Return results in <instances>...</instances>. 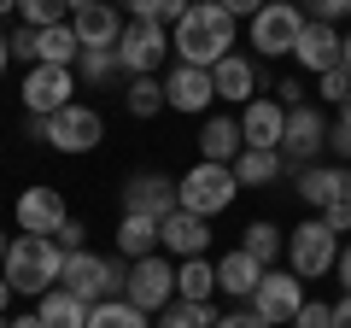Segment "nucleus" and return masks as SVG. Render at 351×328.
Listing matches in <instances>:
<instances>
[{
	"label": "nucleus",
	"instance_id": "47",
	"mask_svg": "<svg viewBox=\"0 0 351 328\" xmlns=\"http://www.w3.org/2000/svg\"><path fill=\"white\" fill-rule=\"evenodd\" d=\"M24 135L29 141H47V117H24Z\"/></svg>",
	"mask_w": 351,
	"mask_h": 328
},
{
	"label": "nucleus",
	"instance_id": "3",
	"mask_svg": "<svg viewBox=\"0 0 351 328\" xmlns=\"http://www.w3.org/2000/svg\"><path fill=\"white\" fill-rule=\"evenodd\" d=\"M240 200V182H234V170H228V164H193V170H182V176H176V205H182V211H193V217H205V223H211V217H223L228 205Z\"/></svg>",
	"mask_w": 351,
	"mask_h": 328
},
{
	"label": "nucleus",
	"instance_id": "60",
	"mask_svg": "<svg viewBox=\"0 0 351 328\" xmlns=\"http://www.w3.org/2000/svg\"><path fill=\"white\" fill-rule=\"evenodd\" d=\"M287 328H293V323H287Z\"/></svg>",
	"mask_w": 351,
	"mask_h": 328
},
{
	"label": "nucleus",
	"instance_id": "11",
	"mask_svg": "<svg viewBox=\"0 0 351 328\" xmlns=\"http://www.w3.org/2000/svg\"><path fill=\"white\" fill-rule=\"evenodd\" d=\"M246 305H252V311H258L269 328H287L293 316H299V305H304V281L293 276V270H263L258 293H252Z\"/></svg>",
	"mask_w": 351,
	"mask_h": 328
},
{
	"label": "nucleus",
	"instance_id": "49",
	"mask_svg": "<svg viewBox=\"0 0 351 328\" xmlns=\"http://www.w3.org/2000/svg\"><path fill=\"white\" fill-rule=\"evenodd\" d=\"M6 328H41V316L29 311V316H18V323H6Z\"/></svg>",
	"mask_w": 351,
	"mask_h": 328
},
{
	"label": "nucleus",
	"instance_id": "39",
	"mask_svg": "<svg viewBox=\"0 0 351 328\" xmlns=\"http://www.w3.org/2000/svg\"><path fill=\"white\" fill-rule=\"evenodd\" d=\"M293 328H334V305L304 299V305H299V316H293Z\"/></svg>",
	"mask_w": 351,
	"mask_h": 328
},
{
	"label": "nucleus",
	"instance_id": "43",
	"mask_svg": "<svg viewBox=\"0 0 351 328\" xmlns=\"http://www.w3.org/2000/svg\"><path fill=\"white\" fill-rule=\"evenodd\" d=\"M316 217H322V223L334 229V235H351V205H346V200H339V205H328V211H316Z\"/></svg>",
	"mask_w": 351,
	"mask_h": 328
},
{
	"label": "nucleus",
	"instance_id": "4",
	"mask_svg": "<svg viewBox=\"0 0 351 328\" xmlns=\"http://www.w3.org/2000/svg\"><path fill=\"white\" fill-rule=\"evenodd\" d=\"M123 281H129V264L123 258H100V253H71L64 258V276L59 288L76 293L82 305H106V299H123Z\"/></svg>",
	"mask_w": 351,
	"mask_h": 328
},
{
	"label": "nucleus",
	"instance_id": "48",
	"mask_svg": "<svg viewBox=\"0 0 351 328\" xmlns=\"http://www.w3.org/2000/svg\"><path fill=\"white\" fill-rule=\"evenodd\" d=\"M334 328H351V293H346V299L334 305Z\"/></svg>",
	"mask_w": 351,
	"mask_h": 328
},
{
	"label": "nucleus",
	"instance_id": "40",
	"mask_svg": "<svg viewBox=\"0 0 351 328\" xmlns=\"http://www.w3.org/2000/svg\"><path fill=\"white\" fill-rule=\"evenodd\" d=\"M299 12L316 24H334V18H346V0H299Z\"/></svg>",
	"mask_w": 351,
	"mask_h": 328
},
{
	"label": "nucleus",
	"instance_id": "54",
	"mask_svg": "<svg viewBox=\"0 0 351 328\" xmlns=\"http://www.w3.org/2000/svg\"><path fill=\"white\" fill-rule=\"evenodd\" d=\"M6 246H12V235H6V229H0V264H6Z\"/></svg>",
	"mask_w": 351,
	"mask_h": 328
},
{
	"label": "nucleus",
	"instance_id": "30",
	"mask_svg": "<svg viewBox=\"0 0 351 328\" xmlns=\"http://www.w3.org/2000/svg\"><path fill=\"white\" fill-rule=\"evenodd\" d=\"M123 106H129V117H158L164 112V82L158 76H129Z\"/></svg>",
	"mask_w": 351,
	"mask_h": 328
},
{
	"label": "nucleus",
	"instance_id": "23",
	"mask_svg": "<svg viewBox=\"0 0 351 328\" xmlns=\"http://www.w3.org/2000/svg\"><path fill=\"white\" fill-rule=\"evenodd\" d=\"M258 281H263V264H258V258H246L240 246L217 258V288H223L228 299H252V293H258Z\"/></svg>",
	"mask_w": 351,
	"mask_h": 328
},
{
	"label": "nucleus",
	"instance_id": "29",
	"mask_svg": "<svg viewBox=\"0 0 351 328\" xmlns=\"http://www.w3.org/2000/svg\"><path fill=\"white\" fill-rule=\"evenodd\" d=\"M76 59H82V41H76L71 24H53L36 36V65H71L76 71Z\"/></svg>",
	"mask_w": 351,
	"mask_h": 328
},
{
	"label": "nucleus",
	"instance_id": "58",
	"mask_svg": "<svg viewBox=\"0 0 351 328\" xmlns=\"http://www.w3.org/2000/svg\"><path fill=\"white\" fill-rule=\"evenodd\" d=\"M293 6H299V0H293Z\"/></svg>",
	"mask_w": 351,
	"mask_h": 328
},
{
	"label": "nucleus",
	"instance_id": "32",
	"mask_svg": "<svg viewBox=\"0 0 351 328\" xmlns=\"http://www.w3.org/2000/svg\"><path fill=\"white\" fill-rule=\"evenodd\" d=\"M88 328H152V316L135 311L129 299H106V305H94V311H88Z\"/></svg>",
	"mask_w": 351,
	"mask_h": 328
},
{
	"label": "nucleus",
	"instance_id": "18",
	"mask_svg": "<svg viewBox=\"0 0 351 328\" xmlns=\"http://www.w3.org/2000/svg\"><path fill=\"white\" fill-rule=\"evenodd\" d=\"M293 182H299V200L311 205V211H328V205H339L346 200V188H351V170L346 164H304V170H293Z\"/></svg>",
	"mask_w": 351,
	"mask_h": 328
},
{
	"label": "nucleus",
	"instance_id": "27",
	"mask_svg": "<svg viewBox=\"0 0 351 328\" xmlns=\"http://www.w3.org/2000/svg\"><path fill=\"white\" fill-rule=\"evenodd\" d=\"M240 253L258 258L263 270H276V258L287 253V229H276L269 217H258V223H246V235H240Z\"/></svg>",
	"mask_w": 351,
	"mask_h": 328
},
{
	"label": "nucleus",
	"instance_id": "19",
	"mask_svg": "<svg viewBox=\"0 0 351 328\" xmlns=\"http://www.w3.org/2000/svg\"><path fill=\"white\" fill-rule=\"evenodd\" d=\"M71 30H76L82 47H117V36H123V6H112V0L71 6Z\"/></svg>",
	"mask_w": 351,
	"mask_h": 328
},
{
	"label": "nucleus",
	"instance_id": "1",
	"mask_svg": "<svg viewBox=\"0 0 351 328\" xmlns=\"http://www.w3.org/2000/svg\"><path fill=\"white\" fill-rule=\"evenodd\" d=\"M170 53H176L182 65L211 71L217 59H228V53H234V18H228L217 0H188V12L176 18Z\"/></svg>",
	"mask_w": 351,
	"mask_h": 328
},
{
	"label": "nucleus",
	"instance_id": "35",
	"mask_svg": "<svg viewBox=\"0 0 351 328\" xmlns=\"http://www.w3.org/2000/svg\"><path fill=\"white\" fill-rule=\"evenodd\" d=\"M18 18L29 30H53V24H71V0H18Z\"/></svg>",
	"mask_w": 351,
	"mask_h": 328
},
{
	"label": "nucleus",
	"instance_id": "13",
	"mask_svg": "<svg viewBox=\"0 0 351 328\" xmlns=\"http://www.w3.org/2000/svg\"><path fill=\"white\" fill-rule=\"evenodd\" d=\"M12 217H18V235H59V223L71 217V205H64V194H59V188L36 182V188L18 194Z\"/></svg>",
	"mask_w": 351,
	"mask_h": 328
},
{
	"label": "nucleus",
	"instance_id": "21",
	"mask_svg": "<svg viewBox=\"0 0 351 328\" xmlns=\"http://www.w3.org/2000/svg\"><path fill=\"white\" fill-rule=\"evenodd\" d=\"M293 59H299V71H311V76L334 71V65H339V30H334V24H316V18H304Z\"/></svg>",
	"mask_w": 351,
	"mask_h": 328
},
{
	"label": "nucleus",
	"instance_id": "31",
	"mask_svg": "<svg viewBox=\"0 0 351 328\" xmlns=\"http://www.w3.org/2000/svg\"><path fill=\"white\" fill-rule=\"evenodd\" d=\"M152 328H217V311L211 305H188V299H170L158 316H152Z\"/></svg>",
	"mask_w": 351,
	"mask_h": 328
},
{
	"label": "nucleus",
	"instance_id": "51",
	"mask_svg": "<svg viewBox=\"0 0 351 328\" xmlns=\"http://www.w3.org/2000/svg\"><path fill=\"white\" fill-rule=\"evenodd\" d=\"M6 305H12V281L0 276V311H6Z\"/></svg>",
	"mask_w": 351,
	"mask_h": 328
},
{
	"label": "nucleus",
	"instance_id": "24",
	"mask_svg": "<svg viewBox=\"0 0 351 328\" xmlns=\"http://www.w3.org/2000/svg\"><path fill=\"white\" fill-rule=\"evenodd\" d=\"M228 170H234L240 188H269V182L287 170V159H281V152H263V147H240V159L228 164Z\"/></svg>",
	"mask_w": 351,
	"mask_h": 328
},
{
	"label": "nucleus",
	"instance_id": "15",
	"mask_svg": "<svg viewBox=\"0 0 351 328\" xmlns=\"http://www.w3.org/2000/svg\"><path fill=\"white\" fill-rule=\"evenodd\" d=\"M123 211H129V217H152V223H164V217L176 211V176L135 170V176L123 182Z\"/></svg>",
	"mask_w": 351,
	"mask_h": 328
},
{
	"label": "nucleus",
	"instance_id": "52",
	"mask_svg": "<svg viewBox=\"0 0 351 328\" xmlns=\"http://www.w3.org/2000/svg\"><path fill=\"white\" fill-rule=\"evenodd\" d=\"M6 65H12V47H6V36H0V76H6Z\"/></svg>",
	"mask_w": 351,
	"mask_h": 328
},
{
	"label": "nucleus",
	"instance_id": "6",
	"mask_svg": "<svg viewBox=\"0 0 351 328\" xmlns=\"http://www.w3.org/2000/svg\"><path fill=\"white\" fill-rule=\"evenodd\" d=\"M164 59H170V30L123 18V36H117V65H123V76H158Z\"/></svg>",
	"mask_w": 351,
	"mask_h": 328
},
{
	"label": "nucleus",
	"instance_id": "12",
	"mask_svg": "<svg viewBox=\"0 0 351 328\" xmlns=\"http://www.w3.org/2000/svg\"><path fill=\"white\" fill-rule=\"evenodd\" d=\"M328 147V117L316 112L311 100L293 106L287 112V135H281V159H287V170H304V164H316V152Z\"/></svg>",
	"mask_w": 351,
	"mask_h": 328
},
{
	"label": "nucleus",
	"instance_id": "41",
	"mask_svg": "<svg viewBox=\"0 0 351 328\" xmlns=\"http://www.w3.org/2000/svg\"><path fill=\"white\" fill-rule=\"evenodd\" d=\"M276 106H281V112L304 106V82H299V76H281V82H276Z\"/></svg>",
	"mask_w": 351,
	"mask_h": 328
},
{
	"label": "nucleus",
	"instance_id": "38",
	"mask_svg": "<svg viewBox=\"0 0 351 328\" xmlns=\"http://www.w3.org/2000/svg\"><path fill=\"white\" fill-rule=\"evenodd\" d=\"M36 36H41V30H29V24H18L12 36H6V47H12V65H36Z\"/></svg>",
	"mask_w": 351,
	"mask_h": 328
},
{
	"label": "nucleus",
	"instance_id": "56",
	"mask_svg": "<svg viewBox=\"0 0 351 328\" xmlns=\"http://www.w3.org/2000/svg\"><path fill=\"white\" fill-rule=\"evenodd\" d=\"M346 18H351V0H346Z\"/></svg>",
	"mask_w": 351,
	"mask_h": 328
},
{
	"label": "nucleus",
	"instance_id": "25",
	"mask_svg": "<svg viewBox=\"0 0 351 328\" xmlns=\"http://www.w3.org/2000/svg\"><path fill=\"white\" fill-rule=\"evenodd\" d=\"M88 311H94V305H82L76 293H64V288H53V293L36 299L41 328H88Z\"/></svg>",
	"mask_w": 351,
	"mask_h": 328
},
{
	"label": "nucleus",
	"instance_id": "17",
	"mask_svg": "<svg viewBox=\"0 0 351 328\" xmlns=\"http://www.w3.org/2000/svg\"><path fill=\"white\" fill-rule=\"evenodd\" d=\"M240 135H246V147L281 152V135H287V112L276 106V94H258V100L240 106Z\"/></svg>",
	"mask_w": 351,
	"mask_h": 328
},
{
	"label": "nucleus",
	"instance_id": "44",
	"mask_svg": "<svg viewBox=\"0 0 351 328\" xmlns=\"http://www.w3.org/2000/svg\"><path fill=\"white\" fill-rule=\"evenodd\" d=\"M328 147L351 164V124H339V117H334V124H328Z\"/></svg>",
	"mask_w": 351,
	"mask_h": 328
},
{
	"label": "nucleus",
	"instance_id": "36",
	"mask_svg": "<svg viewBox=\"0 0 351 328\" xmlns=\"http://www.w3.org/2000/svg\"><path fill=\"white\" fill-rule=\"evenodd\" d=\"M346 94H351V71H346V65H334V71H322V76H316V100H346Z\"/></svg>",
	"mask_w": 351,
	"mask_h": 328
},
{
	"label": "nucleus",
	"instance_id": "2",
	"mask_svg": "<svg viewBox=\"0 0 351 328\" xmlns=\"http://www.w3.org/2000/svg\"><path fill=\"white\" fill-rule=\"evenodd\" d=\"M0 276L12 281V293H29V299H41V293L59 288V276H64V253L53 246V235H12Z\"/></svg>",
	"mask_w": 351,
	"mask_h": 328
},
{
	"label": "nucleus",
	"instance_id": "42",
	"mask_svg": "<svg viewBox=\"0 0 351 328\" xmlns=\"http://www.w3.org/2000/svg\"><path fill=\"white\" fill-rule=\"evenodd\" d=\"M217 328H269V323H263L252 305H240V311H223V316H217Z\"/></svg>",
	"mask_w": 351,
	"mask_h": 328
},
{
	"label": "nucleus",
	"instance_id": "16",
	"mask_svg": "<svg viewBox=\"0 0 351 328\" xmlns=\"http://www.w3.org/2000/svg\"><path fill=\"white\" fill-rule=\"evenodd\" d=\"M211 100H217L211 71H199V65H176V71L164 76V112L199 117V112H211Z\"/></svg>",
	"mask_w": 351,
	"mask_h": 328
},
{
	"label": "nucleus",
	"instance_id": "50",
	"mask_svg": "<svg viewBox=\"0 0 351 328\" xmlns=\"http://www.w3.org/2000/svg\"><path fill=\"white\" fill-rule=\"evenodd\" d=\"M339 65L351 71V36H339Z\"/></svg>",
	"mask_w": 351,
	"mask_h": 328
},
{
	"label": "nucleus",
	"instance_id": "37",
	"mask_svg": "<svg viewBox=\"0 0 351 328\" xmlns=\"http://www.w3.org/2000/svg\"><path fill=\"white\" fill-rule=\"evenodd\" d=\"M53 246H59L64 258H71V253H82V246H88V223H82V217H64V223H59V235H53Z\"/></svg>",
	"mask_w": 351,
	"mask_h": 328
},
{
	"label": "nucleus",
	"instance_id": "8",
	"mask_svg": "<svg viewBox=\"0 0 351 328\" xmlns=\"http://www.w3.org/2000/svg\"><path fill=\"white\" fill-rule=\"evenodd\" d=\"M252 24V47L263 53V59H287L293 47H299V30H304V12L293 6V0H269L258 18H246Z\"/></svg>",
	"mask_w": 351,
	"mask_h": 328
},
{
	"label": "nucleus",
	"instance_id": "26",
	"mask_svg": "<svg viewBox=\"0 0 351 328\" xmlns=\"http://www.w3.org/2000/svg\"><path fill=\"white\" fill-rule=\"evenodd\" d=\"M211 293H217V264L211 258H182V264H176V299L211 305Z\"/></svg>",
	"mask_w": 351,
	"mask_h": 328
},
{
	"label": "nucleus",
	"instance_id": "7",
	"mask_svg": "<svg viewBox=\"0 0 351 328\" xmlns=\"http://www.w3.org/2000/svg\"><path fill=\"white\" fill-rule=\"evenodd\" d=\"M123 299L135 305V311L158 316L164 305L176 299V258H164V253L135 258V264H129V281H123Z\"/></svg>",
	"mask_w": 351,
	"mask_h": 328
},
{
	"label": "nucleus",
	"instance_id": "45",
	"mask_svg": "<svg viewBox=\"0 0 351 328\" xmlns=\"http://www.w3.org/2000/svg\"><path fill=\"white\" fill-rule=\"evenodd\" d=\"M217 6H223V12H228V18L240 24V18H258L263 6H269V0H217Z\"/></svg>",
	"mask_w": 351,
	"mask_h": 328
},
{
	"label": "nucleus",
	"instance_id": "53",
	"mask_svg": "<svg viewBox=\"0 0 351 328\" xmlns=\"http://www.w3.org/2000/svg\"><path fill=\"white\" fill-rule=\"evenodd\" d=\"M339 124H351V94H346V100H339Z\"/></svg>",
	"mask_w": 351,
	"mask_h": 328
},
{
	"label": "nucleus",
	"instance_id": "22",
	"mask_svg": "<svg viewBox=\"0 0 351 328\" xmlns=\"http://www.w3.org/2000/svg\"><path fill=\"white\" fill-rule=\"evenodd\" d=\"M240 147H246V135H240V117H228V112H205V124H199V159H205V164H234Z\"/></svg>",
	"mask_w": 351,
	"mask_h": 328
},
{
	"label": "nucleus",
	"instance_id": "59",
	"mask_svg": "<svg viewBox=\"0 0 351 328\" xmlns=\"http://www.w3.org/2000/svg\"><path fill=\"white\" fill-rule=\"evenodd\" d=\"M0 328H6V323H0Z\"/></svg>",
	"mask_w": 351,
	"mask_h": 328
},
{
	"label": "nucleus",
	"instance_id": "46",
	"mask_svg": "<svg viewBox=\"0 0 351 328\" xmlns=\"http://www.w3.org/2000/svg\"><path fill=\"white\" fill-rule=\"evenodd\" d=\"M334 276H339V288L351 293V240H346V246H339V264H334Z\"/></svg>",
	"mask_w": 351,
	"mask_h": 328
},
{
	"label": "nucleus",
	"instance_id": "5",
	"mask_svg": "<svg viewBox=\"0 0 351 328\" xmlns=\"http://www.w3.org/2000/svg\"><path fill=\"white\" fill-rule=\"evenodd\" d=\"M339 264V235L322 223V217H304L299 229H287V270L299 281H316Z\"/></svg>",
	"mask_w": 351,
	"mask_h": 328
},
{
	"label": "nucleus",
	"instance_id": "10",
	"mask_svg": "<svg viewBox=\"0 0 351 328\" xmlns=\"http://www.w3.org/2000/svg\"><path fill=\"white\" fill-rule=\"evenodd\" d=\"M106 141V117L94 112V106H82V100H71L64 112H53L47 117V147H59V152H94Z\"/></svg>",
	"mask_w": 351,
	"mask_h": 328
},
{
	"label": "nucleus",
	"instance_id": "20",
	"mask_svg": "<svg viewBox=\"0 0 351 328\" xmlns=\"http://www.w3.org/2000/svg\"><path fill=\"white\" fill-rule=\"evenodd\" d=\"M211 89H217V100H223V106L258 100V65H252L246 53H228V59L211 65Z\"/></svg>",
	"mask_w": 351,
	"mask_h": 328
},
{
	"label": "nucleus",
	"instance_id": "9",
	"mask_svg": "<svg viewBox=\"0 0 351 328\" xmlns=\"http://www.w3.org/2000/svg\"><path fill=\"white\" fill-rule=\"evenodd\" d=\"M18 94H24V112H29V117H53V112H64V106H71L76 71H71V65H29Z\"/></svg>",
	"mask_w": 351,
	"mask_h": 328
},
{
	"label": "nucleus",
	"instance_id": "34",
	"mask_svg": "<svg viewBox=\"0 0 351 328\" xmlns=\"http://www.w3.org/2000/svg\"><path fill=\"white\" fill-rule=\"evenodd\" d=\"M188 12V0H123V18H141V24H164L176 30V18Z\"/></svg>",
	"mask_w": 351,
	"mask_h": 328
},
{
	"label": "nucleus",
	"instance_id": "14",
	"mask_svg": "<svg viewBox=\"0 0 351 328\" xmlns=\"http://www.w3.org/2000/svg\"><path fill=\"white\" fill-rule=\"evenodd\" d=\"M158 253L176 258V264H182V258H205V253H211V223L176 205V211L158 223Z\"/></svg>",
	"mask_w": 351,
	"mask_h": 328
},
{
	"label": "nucleus",
	"instance_id": "28",
	"mask_svg": "<svg viewBox=\"0 0 351 328\" xmlns=\"http://www.w3.org/2000/svg\"><path fill=\"white\" fill-rule=\"evenodd\" d=\"M158 253V223H152V217H117V258H129V264H135V258H152Z\"/></svg>",
	"mask_w": 351,
	"mask_h": 328
},
{
	"label": "nucleus",
	"instance_id": "57",
	"mask_svg": "<svg viewBox=\"0 0 351 328\" xmlns=\"http://www.w3.org/2000/svg\"><path fill=\"white\" fill-rule=\"evenodd\" d=\"M346 205H351V188H346Z\"/></svg>",
	"mask_w": 351,
	"mask_h": 328
},
{
	"label": "nucleus",
	"instance_id": "55",
	"mask_svg": "<svg viewBox=\"0 0 351 328\" xmlns=\"http://www.w3.org/2000/svg\"><path fill=\"white\" fill-rule=\"evenodd\" d=\"M18 12V0H0V18H12Z\"/></svg>",
	"mask_w": 351,
	"mask_h": 328
},
{
	"label": "nucleus",
	"instance_id": "33",
	"mask_svg": "<svg viewBox=\"0 0 351 328\" xmlns=\"http://www.w3.org/2000/svg\"><path fill=\"white\" fill-rule=\"evenodd\" d=\"M82 82H94V89H112L117 76H123V65H117V47H82Z\"/></svg>",
	"mask_w": 351,
	"mask_h": 328
}]
</instances>
